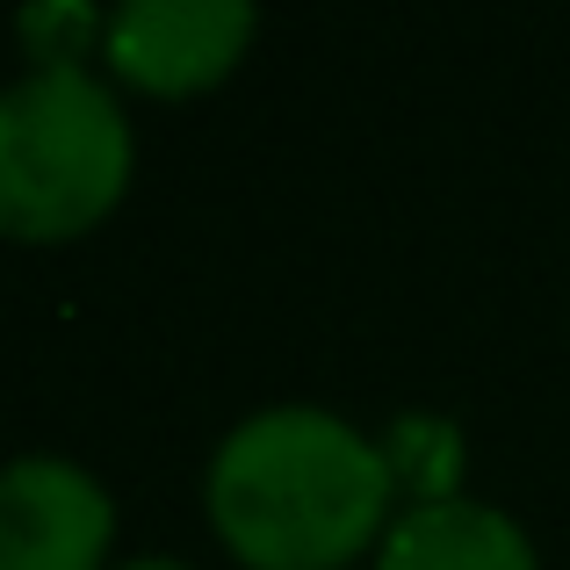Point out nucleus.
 <instances>
[{
    "label": "nucleus",
    "mask_w": 570,
    "mask_h": 570,
    "mask_svg": "<svg viewBox=\"0 0 570 570\" xmlns=\"http://www.w3.org/2000/svg\"><path fill=\"white\" fill-rule=\"evenodd\" d=\"M383 570H542V563H534V542L499 505L441 491V499H419L390 520Z\"/></svg>",
    "instance_id": "39448f33"
},
{
    "label": "nucleus",
    "mask_w": 570,
    "mask_h": 570,
    "mask_svg": "<svg viewBox=\"0 0 570 570\" xmlns=\"http://www.w3.org/2000/svg\"><path fill=\"white\" fill-rule=\"evenodd\" d=\"M253 29L261 22L238 0H138V8H116L101 22V58L138 95L181 101V95L217 87L246 58Z\"/></svg>",
    "instance_id": "7ed1b4c3"
},
{
    "label": "nucleus",
    "mask_w": 570,
    "mask_h": 570,
    "mask_svg": "<svg viewBox=\"0 0 570 570\" xmlns=\"http://www.w3.org/2000/svg\"><path fill=\"white\" fill-rule=\"evenodd\" d=\"M124 570H188V563H159V557H145V563H124Z\"/></svg>",
    "instance_id": "423d86ee"
},
{
    "label": "nucleus",
    "mask_w": 570,
    "mask_h": 570,
    "mask_svg": "<svg viewBox=\"0 0 570 570\" xmlns=\"http://www.w3.org/2000/svg\"><path fill=\"white\" fill-rule=\"evenodd\" d=\"M116 505L80 462L22 455L0 470V570H101Z\"/></svg>",
    "instance_id": "20e7f679"
},
{
    "label": "nucleus",
    "mask_w": 570,
    "mask_h": 570,
    "mask_svg": "<svg viewBox=\"0 0 570 570\" xmlns=\"http://www.w3.org/2000/svg\"><path fill=\"white\" fill-rule=\"evenodd\" d=\"M130 188V124L87 66H37L0 95V238H80Z\"/></svg>",
    "instance_id": "f03ea898"
},
{
    "label": "nucleus",
    "mask_w": 570,
    "mask_h": 570,
    "mask_svg": "<svg viewBox=\"0 0 570 570\" xmlns=\"http://www.w3.org/2000/svg\"><path fill=\"white\" fill-rule=\"evenodd\" d=\"M397 470L318 404H267L209 462V520L246 570H347L390 534Z\"/></svg>",
    "instance_id": "f257e3e1"
}]
</instances>
